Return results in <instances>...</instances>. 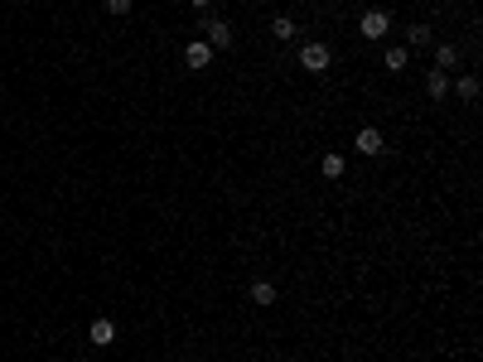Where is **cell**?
Returning a JSON list of instances; mask_svg holds the SVG:
<instances>
[{
    "label": "cell",
    "instance_id": "6da1fadb",
    "mask_svg": "<svg viewBox=\"0 0 483 362\" xmlns=\"http://www.w3.org/2000/svg\"><path fill=\"white\" fill-rule=\"evenodd\" d=\"M198 29H203V44H208L213 54L232 44V24H227L222 15H203V19H198Z\"/></svg>",
    "mask_w": 483,
    "mask_h": 362
},
{
    "label": "cell",
    "instance_id": "7a4b0ae2",
    "mask_svg": "<svg viewBox=\"0 0 483 362\" xmlns=\"http://www.w3.org/2000/svg\"><path fill=\"white\" fill-rule=\"evenodd\" d=\"M386 29H391V15L386 10H363V19H358V34L363 39H386Z\"/></svg>",
    "mask_w": 483,
    "mask_h": 362
},
{
    "label": "cell",
    "instance_id": "3957f363",
    "mask_svg": "<svg viewBox=\"0 0 483 362\" xmlns=\"http://www.w3.org/2000/svg\"><path fill=\"white\" fill-rule=\"evenodd\" d=\"M329 63H334L329 44H304V49H300V68H304V73H324Z\"/></svg>",
    "mask_w": 483,
    "mask_h": 362
},
{
    "label": "cell",
    "instance_id": "277c9868",
    "mask_svg": "<svg viewBox=\"0 0 483 362\" xmlns=\"http://www.w3.org/2000/svg\"><path fill=\"white\" fill-rule=\"evenodd\" d=\"M184 63H189L193 73H203V68L213 63V49H208L203 39H193V44H184Z\"/></svg>",
    "mask_w": 483,
    "mask_h": 362
},
{
    "label": "cell",
    "instance_id": "5b68a950",
    "mask_svg": "<svg viewBox=\"0 0 483 362\" xmlns=\"http://www.w3.org/2000/svg\"><path fill=\"white\" fill-rule=\"evenodd\" d=\"M353 145H358V155H382V131L377 126H363Z\"/></svg>",
    "mask_w": 483,
    "mask_h": 362
},
{
    "label": "cell",
    "instance_id": "8992f818",
    "mask_svg": "<svg viewBox=\"0 0 483 362\" xmlns=\"http://www.w3.org/2000/svg\"><path fill=\"white\" fill-rule=\"evenodd\" d=\"M88 338H92L97 348H111V343H116V324H111V319H92Z\"/></svg>",
    "mask_w": 483,
    "mask_h": 362
},
{
    "label": "cell",
    "instance_id": "52a82bcc",
    "mask_svg": "<svg viewBox=\"0 0 483 362\" xmlns=\"http://www.w3.org/2000/svg\"><path fill=\"white\" fill-rule=\"evenodd\" d=\"M425 92H430L435 101H440V97H450V73H440V68H430V73H425Z\"/></svg>",
    "mask_w": 483,
    "mask_h": 362
},
{
    "label": "cell",
    "instance_id": "ba28073f",
    "mask_svg": "<svg viewBox=\"0 0 483 362\" xmlns=\"http://www.w3.org/2000/svg\"><path fill=\"white\" fill-rule=\"evenodd\" d=\"M386 73H406V63H411V49L406 44H396V49H386Z\"/></svg>",
    "mask_w": 483,
    "mask_h": 362
},
{
    "label": "cell",
    "instance_id": "9c48e42d",
    "mask_svg": "<svg viewBox=\"0 0 483 362\" xmlns=\"http://www.w3.org/2000/svg\"><path fill=\"white\" fill-rule=\"evenodd\" d=\"M430 44H435V34H430L425 24H411V29H406V49H430Z\"/></svg>",
    "mask_w": 483,
    "mask_h": 362
},
{
    "label": "cell",
    "instance_id": "30bf717a",
    "mask_svg": "<svg viewBox=\"0 0 483 362\" xmlns=\"http://www.w3.org/2000/svg\"><path fill=\"white\" fill-rule=\"evenodd\" d=\"M455 63H459L455 44H435V68H440V73H455Z\"/></svg>",
    "mask_w": 483,
    "mask_h": 362
},
{
    "label": "cell",
    "instance_id": "8fae6325",
    "mask_svg": "<svg viewBox=\"0 0 483 362\" xmlns=\"http://www.w3.org/2000/svg\"><path fill=\"white\" fill-rule=\"evenodd\" d=\"M271 34H276L281 44H290V39H295L300 29H295V19H290V15H276V19H271Z\"/></svg>",
    "mask_w": 483,
    "mask_h": 362
},
{
    "label": "cell",
    "instance_id": "7c38bea8",
    "mask_svg": "<svg viewBox=\"0 0 483 362\" xmlns=\"http://www.w3.org/2000/svg\"><path fill=\"white\" fill-rule=\"evenodd\" d=\"M252 299H256L261 309H266V304H276V285H271V280H252Z\"/></svg>",
    "mask_w": 483,
    "mask_h": 362
},
{
    "label": "cell",
    "instance_id": "4fadbf2b",
    "mask_svg": "<svg viewBox=\"0 0 483 362\" xmlns=\"http://www.w3.org/2000/svg\"><path fill=\"white\" fill-rule=\"evenodd\" d=\"M319 170H324V179H343L348 160H343V155H324V165H319Z\"/></svg>",
    "mask_w": 483,
    "mask_h": 362
},
{
    "label": "cell",
    "instance_id": "5bb4252c",
    "mask_svg": "<svg viewBox=\"0 0 483 362\" xmlns=\"http://www.w3.org/2000/svg\"><path fill=\"white\" fill-rule=\"evenodd\" d=\"M455 92H459V101H479V78H459Z\"/></svg>",
    "mask_w": 483,
    "mask_h": 362
},
{
    "label": "cell",
    "instance_id": "9a60e30c",
    "mask_svg": "<svg viewBox=\"0 0 483 362\" xmlns=\"http://www.w3.org/2000/svg\"><path fill=\"white\" fill-rule=\"evenodd\" d=\"M106 15H131V0H106Z\"/></svg>",
    "mask_w": 483,
    "mask_h": 362
},
{
    "label": "cell",
    "instance_id": "2e32d148",
    "mask_svg": "<svg viewBox=\"0 0 483 362\" xmlns=\"http://www.w3.org/2000/svg\"><path fill=\"white\" fill-rule=\"evenodd\" d=\"M189 5H193V10H208V5H213V0H189Z\"/></svg>",
    "mask_w": 483,
    "mask_h": 362
},
{
    "label": "cell",
    "instance_id": "e0dca14e",
    "mask_svg": "<svg viewBox=\"0 0 483 362\" xmlns=\"http://www.w3.org/2000/svg\"><path fill=\"white\" fill-rule=\"evenodd\" d=\"M252 5H261V0H252Z\"/></svg>",
    "mask_w": 483,
    "mask_h": 362
}]
</instances>
